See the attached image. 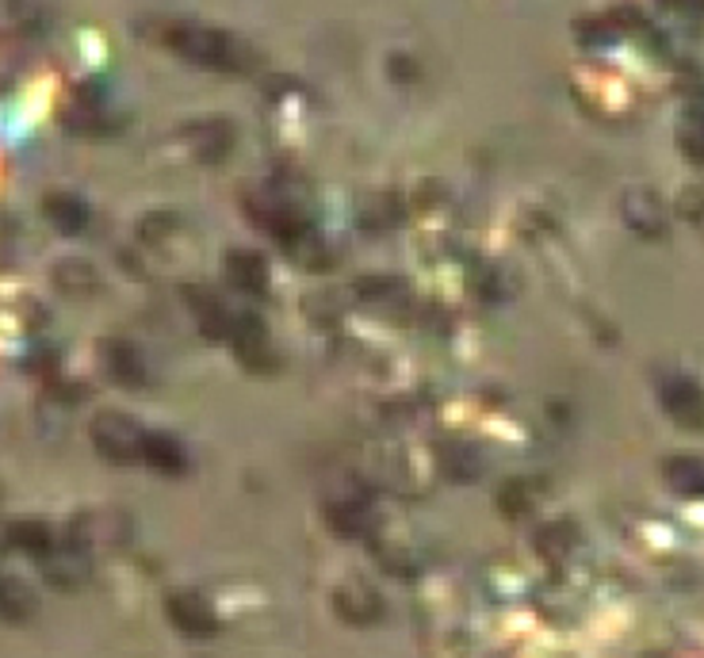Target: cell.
<instances>
[{"label": "cell", "mask_w": 704, "mask_h": 658, "mask_svg": "<svg viewBox=\"0 0 704 658\" xmlns=\"http://www.w3.org/2000/svg\"><path fill=\"white\" fill-rule=\"evenodd\" d=\"M161 43L172 50L177 58L203 70H250L253 50L242 39L227 35L219 28H203V23H169L161 35Z\"/></svg>", "instance_id": "6da1fadb"}, {"label": "cell", "mask_w": 704, "mask_h": 658, "mask_svg": "<svg viewBox=\"0 0 704 658\" xmlns=\"http://www.w3.org/2000/svg\"><path fill=\"white\" fill-rule=\"evenodd\" d=\"M88 437H93V448L104 456L107 463H135V460H143L146 432L138 429L127 414L101 410L93 418V425H88Z\"/></svg>", "instance_id": "7a4b0ae2"}, {"label": "cell", "mask_w": 704, "mask_h": 658, "mask_svg": "<svg viewBox=\"0 0 704 658\" xmlns=\"http://www.w3.org/2000/svg\"><path fill=\"white\" fill-rule=\"evenodd\" d=\"M165 616H169L172 628L188 639H211L219 636L222 628L214 605L207 602L203 594H196V589H177V594L165 597Z\"/></svg>", "instance_id": "3957f363"}, {"label": "cell", "mask_w": 704, "mask_h": 658, "mask_svg": "<svg viewBox=\"0 0 704 658\" xmlns=\"http://www.w3.org/2000/svg\"><path fill=\"white\" fill-rule=\"evenodd\" d=\"M101 372L115 387L123 390H138L146 383V361H143V348L127 337H107L101 341Z\"/></svg>", "instance_id": "277c9868"}, {"label": "cell", "mask_w": 704, "mask_h": 658, "mask_svg": "<svg viewBox=\"0 0 704 658\" xmlns=\"http://www.w3.org/2000/svg\"><path fill=\"white\" fill-rule=\"evenodd\" d=\"M70 536L81 547H123L130 536V521L119 510H93L70 524Z\"/></svg>", "instance_id": "5b68a950"}, {"label": "cell", "mask_w": 704, "mask_h": 658, "mask_svg": "<svg viewBox=\"0 0 704 658\" xmlns=\"http://www.w3.org/2000/svg\"><path fill=\"white\" fill-rule=\"evenodd\" d=\"M659 403L677 425L685 429H704V387L685 376H666L659 387Z\"/></svg>", "instance_id": "8992f818"}, {"label": "cell", "mask_w": 704, "mask_h": 658, "mask_svg": "<svg viewBox=\"0 0 704 658\" xmlns=\"http://www.w3.org/2000/svg\"><path fill=\"white\" fill-rule=\"evenodd\" d=\"M620 215H624L628 230L640 238H662L666 234V215H662V199L651 188H628L620 196Z\"/></svg>", "instance_id": "52a82bcc"}, {"label": "cell", "mask_w": 704, "mask_h": 658, "mask_svg": "<svg viewBox=\"0 0 704 658\" xmlns=\"http://www.w3.org/2000/svg\"><path fill=\"white\" fill-rule=\"evenodd\" d=\"M334 609L345 624L368 628V624H376L383 616V602H379V594L364 578H349L334 589Z\"/></svg>", "instance_id": "ba28073f"}, {"label": "cell", "mask_w": 704, "mask_h": 658, "mask_svg": "<svg viewBox=\"0 0 704 658\" xmlns=\"http://www.w3.org/2000/svg\"><path fill=\"white\" fill-rule=\"evenodd\" d=\"M230 345H234L238 361L245 364L250 372H269L272 364V341H269V330H264V322H256L253 314H245V318H234V330H230Z\"/></svg>", "instance_id": "9c48e42d"}, {"label": "cell", "mask_w": 704, "mask_h": 658, "mask_svg": "<svg viewBox=\"0 0 704 658\" xmlns=\"http://www.w3.org/2000/svg\"><path fill=\"white\" fill-rule=\"evenodd\" d=\"M185 146L192 149L196 161L214 165V161H222L230 149H234V127H230L227 119L192 123V127H185Z\"/></svg>", "instance_id": "30bf717a"}, {"label": "cell", "mask_w": 704, "mask_h": 658, "mask_svg": "<svg viewBox=\"0 0 704 658\" xmlns=\"http://www.w3.org/2000/svg\"><path fill=\"white\" fill-rule=\"evenodd\" d=\"M227 264V280L242 295H264L269 291V261L256 249H227L222 257Z\"/></svg>", "instance_id": "8fae6325"}, {"label": "cell", "mask_w": 704, "mask_h": 658, "mask_svg": "<svg viewBox=\"0 0 704 658\" xmlns=\"http://www.w3.org/2000/svg\"><path fill=\"white\" fill-rule=\"evenodd\" d=\"M43 219L51 222L62 238H77L88 227V203L77 191H46L43 196Z\"/></svg>", "instance_id": "7c38bea8"}, {"label": "cell", "mask_w": 704, "mask_h": 658, "mask_svg": "<svg viewBox=\"0 0 704 658\" xmlns=\"http://www.w3.org/2000/svg\"><path fill=\"white\" fill-rule=\"evenodd\" d=\"M81 552H85V547L73 544V540H70V547H54L51 555H43L46 582H51V586H57V589H77L81 582L88 578V560Z\"/></svg>", "instance_id": "4fadbf2b"}, {"label": "cell", "mask_w": 704, "mask_h": 658, "mask_svg": "<svg viewBox=\"0 0 704 658\" xmlns=\"http://www.w3.org/2000/svg\"><path fill=\"white\" fill-rule=\"evenodd\" d=\"M185 295H188V306H192L196 322H200L203 337H211V341L230 337V330H234V318H230L227 306L219 303V295H211L207 288H185Z\"/></svg>", "instance_id": "5bb4252c"}, {"label": "cell", "mask_w": 704, "mask_h": 658, "mask_svg": "<svg viewBox=\"0 0 704 658\" xmlns=\"http://www.w3.org/2000/svg\"><path fill=\"white\" fill-rule=\"evenodd\" d=\"M62 127L73 130V135H107L112 130V115H107V104L96 100L93 93H81L77 104L62 112Z\"/></svg>", "instance_id": "9a60e30c"}, {"label": "cell", "mask_w": 704, "mask_h": 658, "mask_svg": "<svg viewBox=\"0 0 704 658\" xmlns=\"http://www.w3.org/2000/svg\"><path fill=\"white\" fill-rule=\"evenodd\" d=\"M143 463L146 468H154L157 474H185L188 471V452L177 437H169V432H146Z\"/></svg>", "instance_id": "2e32d148"}, {"label": "cell", "mask_w": 704, "mask_h": 658, "mask_svg": "<svg viewBox=\"0 0 704 658\" xmlns=\"http://www.w3.org/2000/svg\"><path fill=\"white\" fill-rule=\"evenodd\" d=\"M54 288L70 299H88L101 288V276H96L93 261H85V257H62L54 264Z\"/></svg>", "instance_id": "e0dca14e"}, {"label": "cell", "mask_w": 704, "mask_h": 658, "mask_svg": "<svg viewBox=\"0 0 704 658\" xmlns=\"http://www.w3.org/2000/svg\"><path fill=\"white\" fill-rule=\"evenodd\" d=\"M662 479L674 494L682 498H704V460L697 456H674L662 463Z\"/></svg>", "instance_id": "ac0fdd59"}, {"label": "cell", "mask_w": 704, "mask_h": 658, "mask_svg": "<svg viewBox=\"0 0 704 658\" xmlns=\"http://www.w3.org/2000/svg\"><path fill=\"white\" fill-rule=\"evenodd\" d=\"M8 544L20 547V552L35 555V560H43V555L54 552V529L46 521H35V518H23V521H12L8 524Z\"/></svg>", "instance_id": "d6986e66"}, {"label": "cell", "mask_w": 704, "mask_h": 658, "mask_svg": "<svg viewBox=\"0 0 704 658\" xmlns=\"http://www.w3.org/2000/svg\"><path fill=\"white\" fill-rule=\"evenodd\" d=\"M326 521H329V529L342 532V536H364V532L371 529L368 505L353 502V498H345V502H329L326 505Z\"/></svg>", "instance_id": "ffe728a7"}, {"label": "cell", "mask_w": 704, "mask_h": 658, "mask_svg": "<svg viewBox=\"0 0 704 658\" xmlns=\"http://www.w3.org/2000/svg\"><path fill=\"white\" fill-rule=\"evenodd\" d=\"M284 249H287V257H295V261H300L306 272L329 269V249H326V241L314 234V227H306L292 241H284Z\"/></svg>", "instance_id": "44dd1931"}, {"label": "cell", "mask_w": 704, "mask_h": 658, "mask_svg": "<svg viewBox=\"0 0 704 658\" xmlns=\"http://www.w3.org/2000/svg\"><path fill=\"white\" fill-rule=\"evenodd\" d=\"M39 609V597L35 589L28 586L23 578H4V620H28Z\"/></svg>", "instance_id": "7402d4cb"}, {"label": "cell", "mask_w": 704, "mask_h": 658, "mask_svg": "<svg viewBox=\"0 0 704 658\" xmlns=\"http://www.w3.org/2000/svg\"><path fill=\"white\" fill-rule=\"evenodd\" d=\"M353 291L364 299V303H387V299L406 295V283L395 276H360L353 283Z\"/></svg>", "instance_id": "603a6c76"}, {"label": "cell", "mask_w": 704, "mask_h": 658, "mask_svg": "<svg viewBox=\"0 0 704 658\" xmlns=\"http://www.w3.org/2000/svg\"><path fill=\"white\" fill-rule=\"evenodd\" d=\"M677 138H682V154L690 157V161L704 165V112H701V107H693L690 123H685Z\"/></svg>", "instance_id": "cb8c5ba5"}, {"label": "cell", "mask_w": 704, "mask_h": 658, "mask_svg": "<svg viewBox=\"0 0 704 658\" xmlns=\"http://www.w3.org/2000/svg\"><path fill=\"white\" fill-rule=\"evenodd\" d=\"M575 529H567V524H548V529H540L536 532V547H540L544 555H563V552H570L575 547Z\"/></svg>", "instance_id": "d4e9b609"}, {"label": "cell", "mask_w": 704, "mask_h": 658, "mask_svg": "<svg viewBox=\"0 0 704 658\" xmlns=\"http://www.w3.org/2000/svg\"><path fill=\"white\" fill-rule=\"evenodd\" d=\"M677 215H682L690 227L704 230V188H685L677 196Z\"/></svg>", "instance_id": "484cf974"}]
</instances>
